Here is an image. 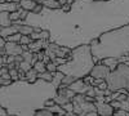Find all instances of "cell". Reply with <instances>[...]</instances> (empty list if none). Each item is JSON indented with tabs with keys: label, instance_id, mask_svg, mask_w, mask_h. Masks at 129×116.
<instances>
[{
	"label": "cell",
	"instance_id": "36",
	"mask_svg": "<svg viewBox=\"0 0 129 116\" xmlns=\"http://www.w3.org/2000/svg\"><path fill=\"white\" fill-rule=\"evenodd\" d=\"M64 116H78V115L72 111V112H66V115H64Z\"/></svg>",
	"mask_w": 129,
	"mask_h": 116
},
{
	"label": "cell",
	"instance_id": "21",
	"mask_svg": "<svg viewBox=\"0 0 129 116\" xmlns=\"http://www.w3.org/2000/svg\"><path fill=\"white\" fill-rule=\"evenodd\" d=\"M32 67H34V66H32V65H31V63H30V62H26V61H22V62H21V63H19V67H18V68H22L23 71H26V72H27V71H30V70H31Z\"/></svg>",
	"mask_w": 129,
	"mask_h": 116
},
{
	"label": "cell",
	"instance_id": "16",
	"mask_svg": "<svg viewBox=\"0 0 129 116\" xmlns=\"http://www.w3.org/2000/svg\"><path fill=\"white\" fill-rule=\"evenodd\" d=\"M45 8H49V9H58V8H62V5L59 4L58 0H44L43 2Z\"/></svg>",
	"mask_w": 129,
	"mask_h": 116
},
{
	"label": "cell",
	"instance_id": "26",
	"mask_svg": "<svg viewBox=\"0 0 129 116\" xmlns=\"http://www.w3.org/2000/svg\"><path fill=\"white\" fill-rule=\"evenodd\" d=\"M43 9H44V4L43 3H38V5L35 7V9L32 10V13H35V14H39L43 12Z\"/></svg>",
	"mask_w": 129,
	"mask_h": 116
},
{
	"label": "cell",
	"instance_id": "30",
	"mask_svg": "<svg viewBox=\"0 0 129 116\" xmlns=\"http://www.w3.org/2000/svg\"><path fill=\"white\" fill-rule=\"evenodd\" d=\"M54 104H56V99L54 98H49L45 102V107H52V106H54Z\"/></svg>",
	"mask_w": 129,
	"mask_h": 116
},
{
	"label": "cell",
	"instance_id": "22",
	"mask_svg": "<svg viewBox=\"0 0 129 116\" xmlns=\"http://www.w3.org/2000/svg\"><path fill=\"white\" fill-rule=\"evenodd\" d=\"M8 116H14V115H8ZM35 116H54V113H52L50 111H48L47 108H44V110L38 111Z\"/></svg>",
	"mask_w": 129,
	"mask_h": 116
},
{
	"label": "cell",
	"instance_id": "6",
	"mask_svg": "<svg viewBox=\"0 0 129 116\" xmlns=\"http://www.w3.org/2000/svg\"><path fill=\"white\" fill-rule=\"evenodd\" d=\"M74 112L78 116H85L92 111H97V106L94 102H89L85 98V94H76L72 98Z\"/></svg>",
	"mask_w": 129,
	"mask_h": 116
},
{
	"label": "cell",
	"instance_id": "32",
	"mask_svg": "<svg viewBox=\"0 0 129 116\" xmlns=\"http://www.w3.org/2000/svg\"><path fill=\"white\" fill-rule=\"evenodd\" d=\"M0 79H12V76H10L9 71H7V72H0Z\"/></svg>",
	"mask_w": 129,
	"mask_h": 116
},
{
	"label": "cell",
	"instance_id": "24",
	"mask_svg": "<svg viewBox=\"0 0 129 116\" xmlns=\"http://www.w3.org/2000/svg\"><path fill=\"white\" fill-rule=\"evenodd\" d=\"M9 73H10V76H12L13 81L19 80V78H18V68H9Z\"/></svg>",
	"mask_w": 129,
	"mask_h": 116
},
{
	"label": "cell",
	"instance_id": "35",
	"mask_svg": "<svg viewBox=\"0 0 129 116\" xmlns=\"http://www.w3.org/2000/svg\"><path fill=\"white\" fill-rule=\"evenodd\" d=\"M85 116H100V113L97 112V111H92V112H89V113H87Z\"/></svg>",
	"mask_w": 129,
	"mask_h": 116
},
{
	"label": "cell",
	"instance_id": "31",
	"mask_svg": "<svg viewBox=\"0 0 129 116\" xmlns=\"http://www.w3.org/2000/svg\"><path fill=\"white\" fill-rule=\"evenodd\" d=\"M121 108L129 112V101H128V99H125V101L121 102Z\"/></svg>",
	"mask_w": 129,
	"mask_h": 116
},
{
	"label": "cell",
	"instance_id": "38",
	"mask_svg": "<svg viewBox=\"0 0 129 116\" xmlns=\"http://www.w3.org/2000/svg\"><path fill=\"white\" fill-rule=\"evenodd\" d=\"M128 101H129V94H128Z\"/></svg>",
	"mask_w": 129,
	"mask_h": 116
},
{
	"label": "cell",
	"instance_id": "5",
	"mask_svg": "<svg viewBox=\"0 0 129 116\" xmlns=\"http://www.w3.org/2000/svg\"><path fill=\"white\" fill-rule=\"evenodd\" d=\"M106 81L111 92H116L121 88H126L129 90V66L126 63H119V66L106 78Z\"/></svg>",
	"mask_w": 129,
	"mask_h": 116
},
{
	"label": "cell",
	"instance_id": "2",
	"mask_svg": "<svg viewBox=\"0 0 129 116\" xmlns=\"http://www.w3.org/2000/svg\"><path fill=\"white\" fill-rule=\"evenodd\" d=\"M64 73L54 72L53 81L38 79L35 83L17 80L10 85H0V107L14 116H35L38 111L45 108V102L58 94Z\"/></svg>",
	"mask_w": 129,
	"mask_h": 116
},
{
	"label": "cell",
	"instance_id": "23",
	"mask_svg": "<svg viewBox=\"0 0 129 116\" xmlns=\"http://www.w3.org/2000/svg\"><path fill=\"white\" fill-rule=\"evenodd\" d=\"M32 41V39H31V36L30 35H22V37H21V41H19V44L21 45H23V44H30Z\"/></svg>",
	"mask_w": 129,
	"mask_h": 116
},
{
	"label": "cell",
	"instance_id": "15",
	"mask_svg": "<svg viewBox=\"0 0 129 116\" xmlns=\"http://www.w3.org/2000/svg\"><path fill=\"white\" fill-rule=\"evenodd\" d=\"M38 75H39V72L34 68V67H32L30 71H27L26 72V80L27 81H30V83H35L39 78H38Z\"/></svg>",
	"mask_w": 129,
	"mask_h": 116
},
{
	"label": "cell",
	"instance_id": "14",
	"mask_svg": "<svg viewBox=\"0 0 129 116\" xmlns=\"http://www.w3.org/2000/svg\"><path fill=\"white\" fill-rule=\"evenodd\" d=\"M21 7H22L25 10H28V12H32L35 9V7L38 5V2L35 0H21Z\"/></svg>",
	"mask_w": 129,
	"mask_h": 116
},
{
	"label": "cell",
	"instance_id": "9",
	"mask_svg": "<svg viewBox=\"0 0 129 116\" xmlns=\"http://www.w3.org/2000/svg\"><path fill=\"white\" fill-rule=\"evenodd\" d=\"M5 52L8 56H19L23 53L22 45L19 43H14V41H7L5 44Z\"/></svg>",
	"mask_w": 129,
	"mask_h": 116
},
{
	"label": "cell",
	"instance_id": "4",
	"mask_svg": "<svg viewBox=\"0 0 129 116\" xmlns=\"http://www.w3.org/2000/svg\"><path fill=\"white\" fill-rule=\"evenodd\" d=\"M95 66L90 45H80L71 50V59L58 66V71L64 73L62 84L70 85L78 79H84L90 75V71Z\"/></svg>",
	"mask_w": 129,
	"mask_h": 116
},
{
	"label": "cell",
	"instance_id": "11",
	"mask_svg": "<svg viewBox=\"0 0 129 116\" xmlns=\"http://www.w3.org/2000/svg\"><path fill=\"white\" fill-rule=\"evenodd\" d=\"M21 8L19 3H13V2H4L0 4V10H7V12H14V10H18Z\"/></svg>",
	"mask_w": 129,
	"mask_h": 116
},
{
	"label": "cell",
	"instance_id": "39",
	"mask_svg": "<svg viewBox=\"0 0 129 116\" xmlns=\"http://www.w3.org/2000/svg\"><path fill=\"white\" fill-rule=\"evenodd\" d=\"M126 116H129V112H128V113H126Z\"/></svg>",
	"mask_w": 129,
	"mask_h": 116
},
{
	"label": "cell",
	"instance_id": "29",
	"mask_svg": "<svg viewBox=\"0 0 129 116\" xmlns=\"http://www.w3.org/2000/svg\"><path fill=\"white\" fill-rule=\"evenodd\" d=\"M18 78L19 80H26V71H23L22 68H18Z\"/></svg>",
	"mask_w": 129,
	"mask_h": 116
},
{
	"label": "cell",
	"instance_id": "18",
	"mask_svg": "<svg viewBox=\"0 0 129 116\" xmlns=\"http://www.w3.org/2000/svg\"><path fill=\"white\" fill-rule=\"evenodd\" d=\"M34 68L40 73V72H45L47 71V63L44 61H38L35 65H34Z\"/></svg>",
	"mask_w": 129,
	"mask_h": 116
},
{
	"label": "cell",
	"instance_id": "12",
	"mask_svg": "<svg viewBox=\"0 0 129 116\" xmlns=\"http://www.w3.org/2000/svg\"><path fill=\"white\" fill-rule=\"evenodd\" d=\"M101 63H103V65H106L107 67H110L111 68V71L112 70H115L117 66H119V58H116V57H109V58H105V59H102V61H100Z\"/></svg>",
	"mask_w": 129,
	"mask_h": 116
},
{
	"label": "cell",
	"instance_id": "34",
	"mask_svg": "<svg viewBox=\"0 0 129 116\" xmlns=\"http://www.w3.org/2000/svg\"><path fill=\"white\" fill-rule=\"evenodd\" d=\"M62 9L64 10V12H69V10L71 9V4H64V5H62Z\"/></svg>",
	"mask_w": 129,
	"mask_h": 116
},
{
	"label": "cell",
	"instance_id": "33",
	"mask_svg": "<svg viewBox=\"0 0 129 116\" xmlns=\"http://www.w3.org/2000/svg\"><path fill=\"white\" fill-rule=\"evenodd\" d=\"M8 110L4 108V107H0V116H8Z\"/></svg>",
	"mask_w": 129,
	"mask_h": 116
},
{
	"label": "cell",
	"instance_id": "28",
	"mask_svg": "<svg viewBox=\"0 0 129 116\" xmlns=\"http://www.w3.org/2000/svg\"><path fill=\"white\" fill-rule=\"evenodd\" d=\"M13 83V79H0V85H10V84Z\"/></svg>",
	"mask_w": 129,
	"mask_h": 116
},
{
	"label": "cell",
	"instance_id": "17",
	"mask_svg": "<svg viewBox=\"0 0 129 116\" xmlns=\"http://www.w3.org/2000/svg\"><path fill=\"white\" fill-rule=\"evenodd\" d=\"M54 99H56V103H58V104H61V106H63L64 103H67V102H71L72 99L71 98H69L66 94H57V96L54 97Z\"/></svg>",
	"mask_w": 129,
	"mask_h": 116
},
{
	"label": "cell",
	"instance_id": "37",
	"mask_svg": "<svg viewBox=\"0 0 129 116\" xmlns=\"http://www.w3.org/2000/svg\"><path fill=\"white\" fill-rule=\"evenodd\" d=\"M97 2H106V0H97Z\"/></svg>",
	"mask_w": 129,
	"mask_h": 116
},
{
	"label": "cell",
	"instance_id": "20",
	"mask_svg": "<svg viewBox=\"0 0 129 116\" xmlns=\"http://www.w3.org/2000/svg\"><path fill=\"white\" fill-rule=\"evenodd\" d=\"M34 52H31V50H26V52H23L22 53V56H23V59L26 61V62H30L31 63V61H32V58H34Z\"/></svg>",
	"mask_w": 129,
	"mask_h": 116
},
{
	"label": "cell",
	"instance_id": "3",
	"mask_svg": "<svg viewBox=\"0 0 129 116\" xmlns=\"http://www.w3.org/2000/svg\"><path fill=\"white\" fill-rule=\"evenodd\" d=\"M92 53L95 63L100 61L116 57L120 58L129 54V23L110 30L90 43Z\"/></svg>",
	"mask_w": 129,
	"mask_h": 116
},
{
	"label": "cell",
	"instance_id": "7",
	"mask_svg": "<svg viewBox=\"0 0 129 116\" xmlns=\"http://www.w3.org/2000/svg\"><path fill=\"white\" fill-rule=\"evenodd\" d=\"M110 72H111V68L110 67H107L106 65L98 62V63H95V66L90 71V75L93 78H95V79H105L106 80V78L110 75Z\"/></svg>",
	"mask_w": 129,
	"mask_h": 116
},
{
	"label": "cell",
	"instance_id": "25",
	"mask_svg": "<svg viewBox=\"0 0 129 116\" xmlns=\"http://www.w3.org/2000/svg\"><path fill=\"white\" fill-rule=\"evenodd\" d=\"M62 107L64 108V111H66V112H72L74 111V103H72V101L71 102H67V103H64Z\"/></svg>",
	"mask_w": 129,
	"mask_h": 116
},
{
	"label": "cell",
	"instance_id": "8",
	"mask_svg": "<svg viewBox=\"0 0 129 116\" xmlns=\"http://www.w3.org/2000/svg\"><path fill=\"white\" fill-rule=\"evenodd\" d=\"M90 87H92V84H87L84 81V79H78L74 83H71L70 85H67V88L72 89L76 94H87Z\"/></svg>",
	"mask_w": 129,
	"mask_h": 116
},
{
	"label": "cell",
	"instance_id": "1",
	"mask_svg": "<svg viewBox=\"0 0 129 116\" xmlns=\"http://www.w3.org/2000/svg\"><path fill=\"white\" fill-rule=\"evenodd\" d=\"M25 23L48 30L50 43L71 49L90 45L102 34L129 23V0H75L69 12L44 7L39 14L28 12Z\"/></svg>",
	"mask_w": 129,
	"mask_h": 116
},
{
	"label": "cell",
	"instance_id": "27",
	"mask_svg": "<svg viewBox=\"0 0 129 116\" xmlns=\"http://www.w3.org/2000/svg\"><path fill=\"white\" fill-rule=\"evenodd\" d=\"M126 113H128V111H125L123 108H117V110H115L114 116H126Z\"/></svg>",
	"mask_w": 129,
	"mask_h": 116
},
{
	"label": "cell",
	"instance_id": "13",
	"mask_svg": "<svg viewBox=\"0 0 129 116\" xmlns=\"http://www.w3.org/2000/svg\"><path fill=\"white\" fill-rule=\"evenodd\" d=\"M16 32H18L17 26L12 25L9 27H2V30H0V36H2V37H7V36L12 35V34H16Z\"/></svg>",
	"mask_w": 129,
	"mask_h": 116
},
{
	"label": "cell",
	"instance_id": "10",
	"mask_svg": "<svg viewBox=\"0 0 129 116\" xmlns=\"http://www.w3.org/2000/svg\"><path fill=\"white\" fill-rule=\"evenodd\" d=\"M13 25V21L10 19V12L2 10L0 12V27H9Z\"/></svg>",
	"mask_w": 129,
	"mask_h": 116
},
{
	"label": "cell",
	"instance_id": "19",
	"mask_svg": "<svg viewBox=\"0 0 129 116\" xmlns=\"http://www.w3.org/2000/svg\"><path fill=\"white\" fill-rule=\"evenodd\" d=\"M21 37H22V34L21 32H16V34H12L5 37L7 41H14V43H19L21 41Z\"/></svg>",
	"mask_w": 129,
	"mask_h": 116
}]
</instances>
